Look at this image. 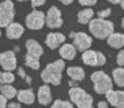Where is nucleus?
<instances>
[{
  "instance_id": "nucleus-1",
  "label": "nucleus",
  "mask_w": 124,
  "mask_h": 108,
  "mask_svg": "<svg viewBox=\"0 0 124 108\" xmlns=\"http://www.w3.org/2000/svg\"><path fill=\"white\" fill-rule=\"evenodd\" d=\"M65 70V62L63 59H56L49 63L41 72V79L45 85L59 86L63 79V72Z\"/></svg>"
},
{
  "instance_id": "nucleus-2",
  "label": "nucleus",
  "mask_w": 124,
  "mask_h": 108,
  "mask_svg": "<svg viewBox=\"0 0 124 108\" xmlns=\"http://www.w3.org/2000/svg\"><path fill=\"white\" fill-rule=\"evenodd\" d=\"M89 33L97 40H107V38L115 33V25L110 20H103L99 17H94L88 23Z\"/></svg>"
},
{
  "instance_id": "nucleus-3",
  "label": "nucleus",
  "mask_w": 124,
  "mask_h": 108,
  "mask_svg": "<svg viewBox=\"0 0 124 108\" xmlns=\"http://www.w3.org/2000/svg\"><path fill=\"white\" fill-rule=\"evenodd\" d=\"M91 80L93 83V88L97 94L106 95L114 87L111 77L108 76L104 71H95L91 75Z\"/></svg>"
},
{
  "instance_id": "nucleus-4",
  "label": "nucleus",
  "mask_w": 124,
  "mask_h": 108,
  "mask_svg": "<svg viewBox=\"0 0 124 108\" xmlns=\"http://www.w3.org/2000/svg\"><path fill=\"white\" fill-rule=\"evenodd\" d=\"M69 97L72 103H74L78 108H93L94 99L81 87H72L69 90Z\"/></svg>"
},
{
  "instance_id": "nucleus-5",
  "label": "nucleus",
  "mask_w": 124,
  "mask_h": 108,
  "mask_svg": "<svg viewBox=\"0 0 124 108\" xmlns=\"http://www.w3.org/2000/svg\"><path fill=\"white\" fill-rule=\"evenodd\" d=\"M15 9H14V2L11 0H4L0 2V29L6 28L14 22Z\"/></svg>"
},
{
  "instance_id": "nucleus-6",
  "label": "nucleus",
  "mask_w": 124,
  "mask_h": 108,
  "mask_svg": "<svg viewBox=\"0 0 124 108\" xmlns=\"http://www.w3.org/2000/svg\"><path fill=\"white\" fill-rule=\"evenodd\" d=\"M70 37L73 40L72 42L73 47L77 49V51H80V52H85L87 50H89L93 44V37L84 32L71 33Z\"/></svg>"
},
{
  "instance_id": "nucleus-7",
  "label": "nucleus",
  "mask_w": 124,
  "mask_h": 108,
  "mask_svg": "<svg viewBox=\"0 0 124 108\" xmlns=\"http://www.w3.org/2000/svg\"><path fill=\"white\" fill-rule=\"evenodd\" d=\"M26 26L30 30H41L45 26V13L43 11L32 9L26 16Z\"/></svg>"
},
{
  "instance_id": "nucleus-8",
  "label": "nucleus",
  "mask_w": 124,
  "mask_h": 108,
  "mask_svg": "<svg viewBox=\"0 0 124 108\" xmlns=\"http://www.w3.org/2000/svg\"><path fill=\"white\" fill-rule=\"evenodd\" d=\"M63 23H64V20H63L62 12L59 8L56 6L49 7L48 12L45 14V25L50 29H58L63 26Z\"/></svg>"
},
{
  "instance_id": "nucleus-9",
  "label": "nucleus",
  "mask_w": 124,
  "mask_h": 108,
  "mask_svg": "<svg viewBox=\"0 0 124 108\" xmlns=\"http://www.w3.org/2000/svg\"><path fill=\"white\" fill-rule=\"evenodd\" d=\"M0 66L5 72H12L17 69V58L13 50L0 52Z\"/></svg>"
},
{
  "instance_id": "nucleus-10",
  "label": "nucleus",
  "mask_w": 124,
  "mask_h": 108,
  "mask_svg": "<svg viewBox=\"0 0 124 108\" xmlns=\"http://www.w3.org/2000/svg\"><path fill=\"white\" fill-rule=\"evenodd\" d=\"M64 43H66V36L62 33L54 32V33H49L45 38V44L49 49L51 50H56V49L60 48Z\"/></svg>"
},
{
  "instance_id": "nucleus-11",
  "label": "nucleus",
  "mask_w": 124,
  "mask_h": 108,
  "mask_svg": "<svg viewBox=\"0 0 124 108\" xmlns=\"http://www.w3.org/2000/svg\"><path fill=\"white\" fill-rule=\"evenodd\" d=\"M26 50H27V54H26L27 56H30L36 59H39L44 52L43 47L39 44L38 41L34 38H29L26 41Z\"/></svg>"
},
{
  "instance_id": "nucleus-12",
  "label": "nucleus",
  "mask_w": 124,
  "mask_h": 108,
  "mask_svg": "<svg viewBox=\"0 0 124 108\" xmlns=\"http://www.w3.org/2000/svg\"><path fill=\"white\" fill-rule=\"evenodd\" d=\"M106 101L113 107L124 108V91H109L106 94Z\"/></svg>"
},
{
  "instance_id": "nucleus-13",
  "label": "nucleus",
  "mask_w": 124,
  "mask_h": 108,
  "mask_svg": "<svg viewBox=\"0 0 124 108\" xmlns=\"http://www.w3.org/2000/svg\"><path fill=\"white\" fill-rule=\"evenodd\" d=\"M37 101L42 106H48L52 101V93L49 85H42L37 90Z\"/></svg>"
},
{
  "instance_id": "nucleus-14",
  "label": "nucleus",
  "mask_w": 124,
  "mask_h": 108,
  "mask_svg": "<svg viewBox=\"0 0 124 108\" xmlns=\"http://www.w3.org/2000/svg\"><path fill=\"white\" fill-rule=\"evenodd\" d=\"M17 102L23 103V105H32L36 100V94L32 88H23L17 91Z\"/></svg>"
},
{
  "instance_id": "nucleus-15",
  "label": "nucleus",
  "mask_w": 124,
  "mask_h": 108,
  "mask_svg": "<svg viewBox=\"0 0 124 108\" xmlns=\"http://www.w3.org/2000/svg\"><path fill=\"white\" fill-rule=\"evenodd\" d=\"M24 33V27L19 22H12L6 27V36L8 40H19Z\"/></svg>"
},
{
  "instance_id": "nucleus-16",
  "label": "nucleus",
  "mask_w": 124,
  "mask_h": 108,
  "mask_svg": "<svg viewBox=\"0 0 124 108\" xmlns=\"http://www.w3.org/2000/svg\"><path fill=\"white\" fill-rule=\"evenodd\" d=\"M77 49L73 47L72 43H64L59 48V56L62 57L60 59L65 60H72L77 57Z\"/></svg>"
},
{
  "instance_id": "nucleus-17",
  "label": "nucleus",
  "mask_w": 124,
  "mask_h": 108,
  "mask_svg": "<svg viewBox=\"0 0 124 108\" xmlns=\"http://www.w3.org/2000/svg\"><path fill=\"white\" fill-rule=\"evenodd\" d=\"M66 75L71 78V80L76 81V83L82 81L86 77L85 70L81 66H69L66 69Z\"/></svg>"
},
{
  "instance_id": "nucleus-18",
  "label": "nucleus",
  "mask_w": 124,
  "mask_h": 108,
  "mask_svg": "<svg viewBox=\"0 0 124 108\" xmlns=\"http://www.w3.org/2000/svg\"><path fill=\"white\" fill-rule=\"evenodd\" d=\"M107 43L113 49H124V33H113L107 38Z\"/></svg>"
},
{
  "instance_id": "nucleus-19",
  "label": "nucleus",
  "mask_w": 124,
  "mask_h": 108,
  "mask_svg": "<svg viewBox=\"0 0 124 108\" xmlns=\"http://www.w3.org/2000/svg\"><path fill=\"white\" fill-rule=\"evenodd\" d=\"M94 11L93 8H84L78 12L77 14V20L80 25H88L89 22L94 19Z\"/></svg>"
},
{
  "instance_id": "nucleus-20",
  "label": "nucleus",
  "mask_w": 124,
  "mask_h": 108,
  "mask_svg": "<svg viewBox=\"0 0 124 108\" xmlns=\"http://www.w3.org/2000/svg\"><path fill=\"white\" fill-rule=\"evenodd\" d=\"M81 59L84 62V64L88 66H97V51L92 49L87 50L81 54Z\"/></svg>"
},
{
  "instance_id": "nucleus-21",
  "label": "nucleus",
  "mask_w": 124,
  "mask_h": 108,
  "mask_svg": "<svg viewBox=\"0 0 124 108\" xmlns=\"http://www.w3.org/2000/svg\"><path fill=\"white\" fill-rule=\"evenodd\" d=\"M0 94L7 100H12L16 98L17 90L13 85H0Z\"/></svg>"
},
{
  "instance_id": "nucleus-22",
  "label": "nucleus",
  "mask_w": 124,
  "mask_h": 108,
  "mask_svg": "<svg viewBox=\"0 0 124 108\" xmlns=\"http://www.w3.org/2000/svg\"><path fill=\"white\" fill-rule=\"evenodd\" d=\"M113 76V83H115V85L118 87H124V67H116L111 72Z\"/></svg>"
},
{
  "instance_id": "nucleus-23",
  "label": "nucleus",
  "mask_w": 124,
  "mask_h": 108,
  "mask_svg": "<svg viewBox=\"0 0 124 108\" xmlns=\"http://www.w3.org/2000/svg\"><path fill=\"white\" fill-rule=\"evenodd\" d=\"M15 81V76L13 72L0 71V85H12Z\"/></svg>"
},
{
  "instance_id": "nucleus-24",
  "label": "nucleus",
  "mask_w": 124,
  "mask_h": 108,
  "mask_svg": "<svg viewBox=\"0 0 124 108\" xmlns=\"http://www.w3.org/2000/svg\"><path fill=\"white\" fill-rule=\"evenodd\" d=\"M24 64L26 66L28 67H30L32 70H39V67H41V62L39 59H36V58H32L30 56H24Z\"/></svg>"
},
{
  "instance_id": "nucleus-25",
  "label": "nucleus",
  "mask_w": 124,
  "mask_h": 108,
  "mask_svg": "<svg viewBox=\"0 0 124 108\" xmlns=\"http://www.w3.org/2000/svg\"><path fill=\"white\" fill-rule=\"evenodd\" d=\"M51 108H73V103L71 101H65L62 99H57L52 102Z\"/></svg>"
},
{
  "instance_id": "nucleus-26",
  "label": "nucleus",
  "mask_w": 124,
  "mask_h": 108,
  "mask_svg": "<svg viewBox=\"0 0 124 108\" xmlns=\"http://www.w3.org/2000/svg\"><path fill=\"white\" fill-rule=\"evenodd\" d=\"M110 14H111V8H106V9L97 12V17L99 19H103V20H107V17H109Z\"/></svg>"
},
{
  "instance_id": "nucleus-27",
  "label": "nucleus",
  "mask_w": 124,
  "mask_h": 108,
  "mask_svg": "<svg viewBox=\"0 0 124 108\" xmlns=\"http://www.w3.org/2000/svg\"><path fill=\"white\" fill-rule=\"evenodd\" d=\"M116 63L119 67H124V49L119 50V52L116 56Z\"/></svg>"
},
{
  "instance_id": "nucleus-28",
  "label": "nucleus",
  "mask_w": 124,
  "mask_h": 108,
  "mask_svg": "<svg viewBox=\"0 0 124 108\" xmlns=\"http://www.w3.org/2000/svg\"><path fill=\"white\" fill-rule=\"evenodd\" d=\"M79 4H80L81 6H84V7H86V8H91V7L96 5L97 1L96 0H80Z\"/></svg>"
},
{
  "instance_id": "nucleus-29",
  "label": "nucleus",
  "mask_w": 124,
  "mask_h": 108,
  "mask_svg": "<svg viewBox=\"0 0 124 108\" xmlns=\"http://www.w3.org/2000/svg\"><path fill=\"white\" fill-rule=\"evenodd\" d=\"M106 63H107V58L104 54L101 51H97V66H103Z\"/></svg>"
},
{
  "instance_id": "nucleus-30",
  "label": "nucleus",
  "mask_w": 124,
  "mask_h": 108,
  "mask_svg": "<svg viewBox=\"0 0 124 108\" xmlns=\"http://www.w3.org/2000/svg\"><path fill=\"white\" fill-rule=\"evenodd\" d=\"M45 5V0H32L31 1V7L34 9H36L37 7Z\"/></svg>"
},
{
  "instance_id": "nucleus-31",
  "label": "nucleus",
  "mask_w": 124,
  "mask_h": 108,
  "mask_svg": "<svg viewBox=\"0 0 124 108\" xmlns=\"http://www.w3.org/2000/svg\"><path fill=\"white\" fill-rule=\"evenodd\" d=\"M7 105H8V100L0 94V108H7Z\"/></svg>"
},
{
  "instance_id": "nucleus-32",
  "label": "nucleus",
  "mask_w": 124,
  "mask_h": 108,
  "mask_svg": "<svg viewBox=\"0 0 124 108\" xmlns=\"http://www.w3.org/2000/svg\"><path fill=\"white\" fill-rule=\"evenodd\" d=\"M97 108H109V103L106 100H101L97 102Z\"/></svg>"
},
{
  "instance_id": "nucleus-33",
  "label": "nucleus",
  "mask_w": 124,
  "mask_h": 108,
  "mask_svg": "<svg viewBox=\"0 0 124 108\" xmlns=\"http://www.w3.org/2000/svg\"><path fill=\"white\" fill-rule=\"evenodd\" d=\"M7 108H21V103L17 102V101H12L7 105Z\"/></svg>"
},
{
  "instance_id": "nucleus-34",
  "label": "nucleus",
  "mask_w": 124,
  "mask_h": 108,
  "mask_svg": "<svg viewBox=\"0 0 124 108\" xmlns=\"http://www.w3.org/2000/svg\"><path fill=\"white\" fill-rule=\"evenodd\" d=\"M17 73H19V77L22 78V79H24V78L27 77L26 72H24V70H23V67H21V66H19V67H17Z\"/></svg>"
},
{
  "instance_id": "nucleus-35",
  "label": "nucleus",
  "mask_w": 124,
  "mask_h": 108,
  "mask_svg": "<svg viewBox=\"0 0 124 108\" xmlns=\"http://www.w3.org/2000/svg\"><path fill=\"white\" fill-rule=\"evenodd\" d=\"M73 1L72 0H62V4L63 5H65V6H69V5H71Z\"/></svg>"
},
{
  "instance_id": "nucleus-36",
  "label": "nucleus",
  "mask_w": 124,
  "mask_h": 108,
  "mask_svg": "<svg viewBox=\"0 0 124 108\" xmlns=\"http://www.w3.org/2000/svg\"><path fill=\"white\" fill-rule=\"evenodd\" d=\"M24 80H26V83H27L28 85H30V84H31V80H32V79H31V77H30V76H27L26 78H24Z\"/></svg>"
},
{
  "instance_id": "nucleus-37",
  "label": "nucleus",
  "mask_w": 124,
  "mask_h": 108,
  "mask_svg": "<svg viewBox=\"0 0 124 108\" xmlns=\"http://www.w3.org/2000/svg\"><path fill=\"white\" fill-rule=\"evenodd\" d=\"M69 85L71 86V88H72V87H78V83H76V81H73V80H71L70 83H69Z\"/></svg>"
},
{
  "instance_id": "nucleus-38",
  "label": "nucleus",
  "mask_w": 124,
  "mask_h": 108,
  "mask_svg": "<svg viewBox=\"0 0 124 108\" xmlns=\"http://www.w3.org/2000/svg\"><path fill=\"white\" fill-rule=\"evenodd\" d=\"M109 2L113 4V5H121V1H119V0H110Z\"/></svg>"
},
{
  "instance_id": "nucleus-39",
  "label": "nucleus",
  "mask_w": 124,
  "mask_h": 108,
  "mask_svg": "<svg viewBox=\"0 0 124 108\" xmlns=\"http://www.w3.org/2000/svg\"><path fill=\"white\" fill-rule=\"evenodd\" d=\"M121 27H122V28L124 29V17L122 19V20H121Z\"/></svg>"
},
{
  "instance_id": "nucleus-40",
  "label": "nucleus",
  "mask_w": 124,
  "mask_h": 108,
  "mask_svg": "<svg viewBox=\"0 0 124 108\" xmlns=\"http://www.w3.org/2000/svg\"><path fill=\"white\" fill-rule=\"evenodd\" d=\"M121 7H122V9L124 11V0H122V1H121Z\"/></svg>"
},
{
  "instance_id": "nucleus-41",
  "label": "nucleus",
  "mask_w": 124,
  "mask_h": 108,
  "mask_svg": "<svg viewBox=\"0 0 124 108\" xmlns=\"http://www.w3.org/2000/svg\"><path fill=\"white\" fill-rule=\"evenodd\" d=\"M0 37H1V29H0Z\"/></svg>"
}]
</instances>
